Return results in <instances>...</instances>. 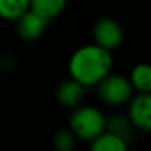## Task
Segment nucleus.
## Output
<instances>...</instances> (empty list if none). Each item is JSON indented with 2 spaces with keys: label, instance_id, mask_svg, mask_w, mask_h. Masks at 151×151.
<instances>
[{
  "label": "nucleus",
  "instance_id": "1",
  "mask_svg": "<svg viewBox=\"0 0 151 151\" xmlns=\"http://www.w3.org/2000/svg\"><path fill=\"white\" fill-rule=\"evenodd\" d=\"M111 52L95 43L79 47L68 61L70 77L83 85L85 88L96 86L101 79L111 73Z\"/></svg>",
  "mask_w": 151,
  "mask_h": 151
},
{
  "label": "nucleus",
  "instance_id": "2",
  "mask_svg": "<svg viewBox=\"0 0 151 151\" xmlns=\"http://www.w3.org/2000/svg\"><path fill=\"white\" fill-rule=\"evenodd\" d=\"M70 130L80 139L92 141L105 130V117L95 107L77 105L70 117Z\"/></svg>",
  "mask_w": 151,
  "mask_h": 151
},
{
  "label": "nucleus",
  "instance_id": "3",
  "mask_svg": "<svg viewBox=\"0 0 151 151\" xmlns=\"http://www.w3.org/2000/svg\"><path fill=\"white\" fill-rule=\"evenodd\" d=\"M96 88L99 98L108 105H122L127 102L133 95V88L129 79L122 74L108 73L96 83Z\"/></svg>",
  "mask_w": 151,
  "mask_h": 151
},
{
  "label": "nucleus",
  "instance_id": "4",
  "mask_svg": "<svg viewBox=\"0 0 151 151\" xmlns=\"http://www.w3.org/2000/svg\"><path fill=\"white\" fill-rule=\"evenodd\" d=\"M92 34H93L95 45H98L110 52L113 49H117L123 40V30H122L120 24L114 18H110V17L99 18L93 25Z\"/></svg>",
  "mask_w": 151,
  "mask_h": 151
},
{
  "label": "nucleus",
  "instance_id": "5",
  "mask_svg": "<svg viewBox=\"0 0 151 151\" xmlns=\"http://www.w3.org/2000/svg\"><path fill=\"white\" fill-rule=\"evenodd\" d=\"M127 119L130 124L139 130L148 132L151 129V96L150 92H139L133 99H129Z\"/></svg>",
  "mask_w": 151,
  "mask_h": 151
},
{
  "label": "nucleus",
  "instance_id": "6",
  "mask_svg": "<svg viewBox=\"0 0 151 151\" xmlns=\"http://www.w3.org/2000/svg\"><path fill=\"white\" fill-rule=\"evenodd\" d=\"M17 22V33L21 39L24 40H36L39 39L45 30L47 28L49 19H46L45 17L39 15L37 12L28 9L25 11L19 18L15 19Z\"/></svg>",
  "mask_w": 151,
  "mask_h": 151
},
{
  "label": "nucleus",
  "instance_id": "7",
  "mask_svg": "<svg viewBox=\"0 0 151 151\" xmlns=\"http://www.w3.org/2000/svg\"><path fill=\"white\" fill-rule=\"evenodd\" d=\"M55 95L61 105L74 108L80 105V102L85 98V86L70 77L68 80H64L62 83L58 85Z\"/></svg>",
  "mask_w": 151,
  "mask_h": 151
},
{
  "label": "nucleus",
  "instance_id": "8",
  "mask_svg": "<svg viewBox=\"0 0 151 151\" xmlns=\"http://www.w3.org/2000/svg\"><path fill=\"white\" fill-rule=\"evenodd\" d=\"M126 139L110 130H102L91 144L92 151H126Z\"/></svg>",
  "mask_w": 151,
  "mask_h": 151
},
{
  "label": "nucleus",
  "instance_id": "9",
  "mask_svg": "<svg viewBox=\"0 0 151 151\" xmlns=\"http://www.w3.org/2000/svg\"><path fill=\"white\" fill-rule=\"evenodd\" d=\"M65 5L67 0H30V9L49 21L58 17L64 11Z\"/></svg>",
  "mask_w": 151,
  "mask_h": 151
},
{
  "label": "nucleus",
  "instance_id": "10",
  "mask_svg": "<svg viewBox=\"0 0 151 151\" xmlns=\"http://www.w3.org/2000/svg\"><path fill=\"white\" fill-rule=\"evenodd\" d=\"M129 82L133 91L150 92L151 91V67L148 64H138L130 71Z\"/></svg>",
  "mask_w": 151,
  "mask_h": 151
},
{
  "label": "nucleus",
  "instance_id": "11",
  "mask_svg": "<svg viewBox=\"0 0 151 151\" xmlns=\"http://www.w3.org/2000/svg\"><path fill=\"white\" fill-rule=\"evenodd\" d=\"M30 9V0H0V18L15 21Z\"/></svg>",
  "mask_w": 151,
  "mask_h": 151
},
{
  "label": "nucleus",
  "instance_id": "12",
  "mask_svg": "<svg viewBox=\"0 0 151 151\" xmlns=\"http://www.w3.org/2000/svg\"><path fill=\"white\" fill-rule=\"evenodd\" d=\"M130 122L129 119L117 114V116H111L110 119H105V130H110L124 139H127V135L130 132Z\"/></svg>",
  "mask_w": 151,
  "mask_h": 151
},
{
  "label": "nucleus",
  "instance_id": "13",
  "mask_svg": "<svg viewBox=\"0 0 151 151\" xmlns=\"http://www.w3.org/2000/svg\"><path fill=\"white\" fill-rule=\"evenodd\" d=\"M52 142L58 151H71L74 148V144H76V136L71 130L61 129L53 135Z\"/></svg>",
  "mask_w": 151,
  "mask_h": 151
}]
</instances>
